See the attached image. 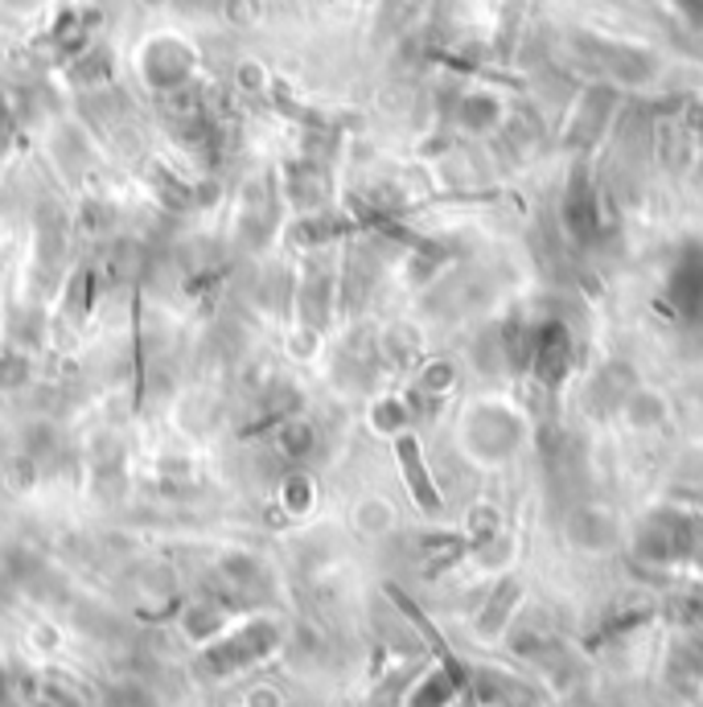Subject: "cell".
Instances as JSON below:
<instances>
[{
  "mask_svg": "<svg viewBox=\"0 0 703 707\" xmlns=\"http://www.w3.org/2000/svg\"><path fill=\"white\" fill-rule=\"evenodd\" d=\"M564 227H568V235H572L576 243H592L605 230L601 194L592 190L589 169H576L572 181H568V194H564Z\"/></svg>",
  "mask_w": 703,
  "mask_h": 707,
  "instance_id": "obj_1",
  "label": "cell"
},
{
  "mask_svg": "<svg viewBox=\"0 0 703 707\" xmlns=\"http://www.w3.org/2000/svg\"><path fill=\"white\" fill-rule=\"evenodd\" d=\"M667 296L679 317L703 321V247H683L667 280Z\"/></svg>",
  "mask_w": 703,
  "mask_h": 707,
  "instance_id": "obj_2",
  "label": "cell"
},
{
  "mask_svg": "<svg viewBox=\"0 0 703 707\" xmlns=\"http://www.w3.org/2000/svg\"><path fill=\"white\" fill-rule=\"evenodd\" d=\"M568 535H572L576 547L585 551H605L609 543L617 539V518L613 510H601V506H576L568 514Z\"/></svg>",
  "mask_w": 703,
  "mask_h": 707,
  "instance_id": "obj_3",
  "label": "cell"
},
{
  "mask_svg": "<svg viewBox=\"0 0 703 707\" xmlns=\"http://www.w3.org/2000/svg\"><path fill=\"white\" fill-rule=\"evenodd\" d=\"M592 58L605 66L613 79H625V82H646L655 75V58L642 54L634 46H617V42H589Z\"/></svg>",
  "mask_w": 703,
  "mask_h": 707,
  "instance_id": "obj_4",
  "label": "cell"
},
{
  "mask_svg": "<svg viewBox=\"0 0 703 707\" xmlns=\"http://www.w3.org/2000/svg\"><path fill=\"white\" fill-rule=\"evenodd\" d=\"M609 107H613V91L609 87H592L585 103L576 107V128H572V145H592L601 128L609 119Z\"/></svg>",
  "mask_w": 703,
  "mask_h": 707,
  "instance_id": "obj_5",
  "label": "cell"
},
{
  "mask_svg": "<svg viewBox=\"0 0 703 707\" xmlns=\"http://www.w3.org/2000/svg\"><path fill=\"white\" fill-rule=\"evenodd\" d=\"M399 457H404V469H408V481H411V490H416V498H420V506H428V510L441 506V498H436V490H432V477L424 474V465H420V448H416L411 436L399 441Z\"/></svg>",
  "mask_w": 703,
  "mask_h": 707,
  "instance_id": "obj_6",
  "label": "cell"
},
{
  "mask_svg": "<svg viewBox=\"0 0 703 707\" xmlns=\"http://www.w3.org/2000/svg\"><path fill=\"white\" fill-rule=\"evenodd\" d=\"M490 119H498V103H494V99H469V103H465V124H469V128H486V124H490Z\"/></svg>",
  "mask_w": 703,
  "mask_h": 707,
  "instance_id": "obj_7",
  "label": "cell"
},
{
  "mask_svg": "<svg viewBox=\"0 0 703 707\" xmlns=\"http://www.w3.org/2000/svg\"><path fill=\"white\" fill-rule=\"evenodd\" d=\"M674 9L688 16L695 30H703V0H674Z\"/></svg>",
  "mask_w": 703,
  "mask_h": 707,
  "instance_id": "obj_8",
  "label": "cell"
}]
</instances>
